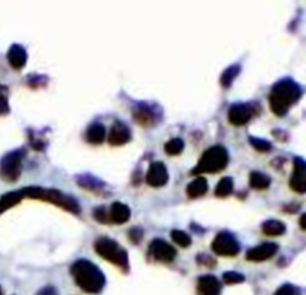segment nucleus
I'll return each instance as SVG.
<instances>
[{"label": "nucleus", "instance_id": "33", "mask_svg": "<svg viewBox=\"0 0 306 295\" xmlns=\"http://www.w3.org/2000/svg\"><path fill=\"white\" fill-rule=\"evenodd\" d=\"M128 237H130V240L133 243H139L141 242V239H142V229L133 228V229L130 231V234H128Z\"/></svg>", "mask_w": 306, "mask_h": 295}, {"label": "nucleus", "instance_id": "3", "mask_svg": "<svg viewBox=\"0 0 306 295\" xmlns=\"http://www.w3.org/2000/svg\"><path fill=\"white\" fill-rule=\"evenodd\" d=\"M23 196L26 198H31V199H42V201H48L54 205H58L67 212H72L78 215L79 213V205L78 202L72 198L67 196L64 193H61L60 190H54V189H42L39 186H28V188L23 189Z\"/></svg>", "mask_w": 306, "mask_h": 295}, {"label": "nucleus", "instance_id": "9", "mask_svg": "<svg viewBox=\"0 0 306 295\" xmlns=\"http://www.w3.org/2000/svg\"><path fill=\"white\" fill-rule=\"evenodd\" d=\"M169 174L163 162H153L147 172V183L153 188H161L167 183Z\"/></svg>", "mask_w": 306, "mask_h": 295}, {"label": "nucleus", "instance_id": "13", "mask_svg": "<svg viewBox=\"0 0 306 295\" xmlns=\"http://www.w3.org/2000/svg\"><path fill=\"white\" fill-rule=\"evenodd\" d=\"M221 294V282L211 274L199 277L197 280V295H220Z\"/></svg>", "mask_w": 306, "mask_h": 295}, {"label": "nucleus", "instance_id": "11", "mask_svg": "<svg viewBox=\"0 0 306 295\" xmlns=\"http://www.w3.org/2000/svg\"><path fill=\"white\" fill-rule=\"evenodd\" d=\"M290 186L297 193H306V162L296 158L294 168L290 179Z\"/></svg>", "mask_w": 306, "mask_h": 295}, {"label": "nucleus", "instance_id": "8", "mask_svg": "<svg viewBox=\"0 0 306 295\" xmlns=\"http://www.w3.org/2000/svg\"><path fill=\"white\" fill-rule=\"evenodd\" d=\"M254 112L251 104H234L229 109V122L233 126H244L253 119Z\"/></svg>", "mask_w": 306, "mask_h": 295}, {"label": "nucleus", "instance_id": "19", "mask_svg": "<svg viewBox=\"0 0 306 295\" xmlns=\"http://www.w3.org/2000/svg\"><path fill=\"white\" fill-rule=\"evenodd\" d=\"M23 198H24V196H23V192H21V190L5 193V195L0 198V215H3V213H5L6 210H9L11 207L17 205Z\"/></svg>", "mask_w": 306, "mask_h": 295}, {"label": "nucleus", "instance_id": "27", "mask_svg": "<svg viewBox=\"0 0 306 295\" xmlns=\"http://www.w3.org/2000/svg\"><path fill=\"white\" fill-rule=\"evenodd\" d=\"M172 240L177 243L181 247H188L191 244V237L184 232V231H179V229H174L172 231Z\"/></svg>", "mask_w": 306, "mask_h": 295}, {"label": "nucleus", "instance_id": "22", "mask_svg": "<svg viewBox=\"0 0 306 295\" xmlns=\"http://www.w3.org/2000/svg\"><path fill=\"white\" fill-rule=\"evenodd\" d=\"M77 182L79 186L88 189V190H93V192H100L106 188L102 182H99L97 179H94L91 175H79V177H77Z\"/></svg>", "mask_w": 306, "mask_h": 295}, {"label": "nucleus", "instance_id": "4", "mask_svg": "<svg viewBox=\"0 0 306 295\" xmlns=\"http://www.w3.org/2000/svg\"><path fill=\"white\" fill-rule=\"evenodd\" d=\"M229 163V153L221 145H214L208 149L202 155L199 163L193 168L191 174H203V172H220Z\"/></svg>", "mask_w": 306, "mask_h": 295}, {"label": "nucleus", "instance_id": "18", "mask_svg": "<svg viewBox=\"0 0 306 295\" xmlns=\"http://www.w3.org/2000/svg\"><path fill=\"white\" fill-rule=\"evenodd\" d=\"M87 141L90 144H102L106 138V129L103 126L102 123H93L90 125V128L87 129Z\"/></svg>", "mask_w": 306, "mask_h": 295}, {"label": "nucleus", "instance_id": "10", "mask_svg": "<svg viewBox=\"0 0 306 295\" xmlns=\"http://www.w3.org/2000/svg\"><path fill=\"white\" fill-rule=\"evenodd\" d=\"M150 250H151L154 258L160 262H172L177 256V250L174 249V246H171L169 243L160 240V239L151 242Z\"/></svg>", "mask_w": 306, "mask_h": 295}, {"label": "nucleus", "instance_id": "31", "mask_svg": "<svg viewBox=\"0 0 306 295\" xmlns=\"http://www.w3.org/2000/svg\"><path fill=\"white\" fill-rule=\"evenodd\" d=\"M275 295H300V291L296 286L287 283V285H282L280 289L275 292Z\"/></svg>", "mask_w": 306, "mask_h": 295}, {"label": "nucleus", "instance_id": "36", "mask_svg": "<svg viewBox=\"0 0 306 295\" xmlns=\"http://www.w3.org/2000/svg\"><path fill=\"white\" fill-rule=\"evenodd\" d=\"M0 295H3V292H2V288H0Z\"/></svg>", "mask_w": 306, "mask_h": 295}, {"label": "nucleus", "instance_id": "24", "mask_svg": "<svg viewBox=\"0 0 306 295\" xmlns=\"http://www.w3.org/2000/svg\"><path fill=\"white\" fill-rule=\"evenodd\" d=\"M239 72H241V66L239 65H231L230 68H227L223 74H221V85L223 87H226V88H229L230 85L233 84V81L234 78L239 75Z\"/></svg>", "mask_w": 306, "mask_h": 295}, {"label": "nucleus", "instance_id": "34", "mask_svg": "<svg viewBox=\"0 0 306 295\" xmlns=\"http://www.w3.org/2000/svg\"><path fill=\"white\" fill-rule=\"evenodd\" d=\"M36 295H58L57 292V289L55 288H52V286H47V288H42L39 292Z\"/></svg>", "mask_w": 306, "mask_h": 295}, {"label": "nucleus", "instance_id": "14", "mask_svg": "<svg viewBox=\"0 0 306 295\" xmlns=\"http://www.w3.org/2000/svg\"><path fill=\"white\" fill-rule=\"evenodd\" d=\"M131 138L130 134V129L127 128V125H124L123 122H115L112 125V129H111V134H109V144L117 147V145H124L127 144Z\"/></svg>", "mask_w": 306, "mask_h": 295}, {"label": "nucleus", "instance_id": "5", "mask_svg": "<svg viewBox=\"0 0 306 295\" xmlns=\"http://www.w3.org/2000/svg\"><path fill=\"white\" fill-rule=\"evenodd\" d=\"M94 249L96 252L105 258L106 261L118 266L120 269H123L124 271L128 270V256L127 252L124 249L120 247V244L111 239H106V237H102L99 239L96 244H94Z\"/></svg>", "mask_w": 306, "mask_h": 295}, {"label": "nucleus", "instance_id": "26", "mask_svg": "<svg viewBox=\"0 0 306 295\" xmlns=\"http://www.w3.org/2000/svg\"><path fill=\"white\" fill-rule=\"evenodd\" d=\"M164 149H166V153L171 155V156L181 155L182 150H184V141H182L181 138H172L171 141L166 142Z\"/></svg>", "mask_w": 306, "mask_h": 295}, {"label": "nucleus", "instance_id": "29", "mask_svg": "<svg viewBox=\"0 0 306 295\" xmlns=\"http://www.w3.org/2000/svg\"><path fill=\"white\" fill-rule=\"evenodd\" d=\"M223 280L226 285H234V283H242L245 282V276L236 271H227L223 274Z\"/></svg>", "mask_w": 306, "mask_h": 295}, {"label": "nucleus", "instance_id": "35", "mask_svg": "<svg viewBox=\"0 0 306 295\" xmlns=\"http://www.w3.org/2000/svg\"><path fill=\"white\" fill-rule=\"evenodd\" d=\"M300 228L306 229V213L300 217Z\"/></svg>", "mask_w": 306, "mask_h": 295}, {"label": "nucleus", "instance_id": "1", "mask_svg": "<svg viewBox=\"0 0 306 295\" xmlns=\"http://www.w3.org/2000/svg\"><path fill=\"white\" fill-rule=\"evenodd\" d=\"M302 96V87L290 78L281 80L272 87L270 96H269V104L270 109L277 115H285L288 109L293 107Z\"/></svg>", "mask_w": 306, "mask_h": 295}, {"label": "nucleus", "instance_id": "2", "mask_svg": "<svg viewBox=\"0 0 306 295\" xmlns=\"http://www.w3.org/2000/svg\"><path fill=\"white\" fill-rule=\"evenodd\" d=\"M71 273H72L78 286L88 294H99L105 288V283H106L105 274L97 266H94L93 262H90L87 259L77 261L72 266Z\"/></svg>", "mask_w": 306, "mask_h": 295}, {"label": "nucleus", "instance_id": "25", "mask_svg": "<svg viewBox=\"0 0 306 295\" xmlns=\"http://www.w3.org/2000/svg\"><path fill=\"white\" fill-rule=\"evenodd\" d=\"M233 192V180L230 177H224L220 180V183L217 185L215 189V195L220 196V198H226L229 196L230 193Z\"/></svg>", "mask_w": 306, "mask_h": 295}, {"label": "nucleus", "instance_id": "7", "mask_svg": "<svg viewBox=\"0 0 306 295\" xmlns=\"http://www.w3.org/2000/svg\"><path fill=\"white\" fill-rule=\"evenodd\" d=\"M212 250L220 256H236L241 250V246L234 235L223 231L218 232L215 240L212 242Z\"/></svg>", "mask_w": 306, "mask_h": 295}, {"label": "nucleus", "instance_id": "16", "mask_svg": "<svg viewBox=\"0 0 306 295\" xmlns=\"http://www.w3.org/2000/svg\"><path fill=\"white\" fill-rule=\"evenodd\" d=\"M109 219H111L114 223L123 225V223H126L128 219H130V209H128L126 204H123V202H114V204L111 205Z\"/></svg>", "mask_w": 306, "mask_h": 295}, {"label": "nucleus", "instance_id": "21", "mask_svg": "<svg viewBox=\"0 0 306 295\" xmlns=\"http://www.w3.org/2000/svg\"><path fill=\"white\" fill-rule=\"evenodd\" d=\"M261 229L266 235L277 237V235H282L285 232V225L280 220H266L261 225Z\"/></svg>", "mask_w": 306, "mask_h": 295}, {"label": "nucleus", "instance_id": "32", "mask_svg": "<svg viewBox=\"0 0 306 295\" xmlns=\"http://www.w3.org/2000/svg\"><path fill=\"white\" fill-rule=\"evenodd\" d=\"M94 219L97 220V222H100V223H108L109 222V216L106 215V212H105V209L103 207H97L96 210H94Z\"/></svg>", "mask_w": 306, "mask_h": 295}, {"label": "nucleus", "instance_id": "15", "mask_svg": "<svg viewBox=\"0 0 306 295\" xmlns=\"http://www.w3.org/2000/svg\"><path fill=\"white\" fill-rule=\"evenodd\" d=\"M8 62L14 69H23L27 63V53L24 47L14 44L8 51Z\"/></svg>", "mask_w": 306, "mask_h": 295}, {"label": "nucleus", "instance_id": "20", "mask_svg": "<svg viewBox=\"0 0 306 295\" xmlns=\"http://www.w3.org/2000/svg\"><path fill=\"white\" fill-rule=\"evenodd\" d=\"M208 192V182L203 177H197L196 180H193L188 186H187V195L190 198H199L203 196Z\"/></svg>", "mask_w": 306, "mask_h": 295}, {"label": "nucleus", "instance_id": "6", "mask_svg": "<svg viewBox=\"0 0 306 295\" xmlns=\"http://www.w3.org/2000/svg\"><path fill=\"white\" fill-rule=\"evenodd\" d=\"M24 156H26V150L23 149L6 153L0 161V179L8 183L17 182L21 174Z\"/></svg>", "mask_w": 306, "mask_h": 295}, {"label": "nucleus", "instance_id": "30", "mask_svg": "<svg viewBox=\"0 0 306 295\" xmlns=\"http://www.w3.org/2000/svg\"><path fill=\"white\" fill-rule=\"evenodd\" d=\"M6 88L0 85V115H6L9 112V104H8V95L5 92Z\"/></svg>", "mask_w": 306, "mask_h": 295}, {"label": "nucleus", "instance_id": "12", "mask_svg": "<svg viewBox=\"0 0 306 295\" xmlns=\"http://www.w3.org/2000/svg\"><path fill=\"white\" fill-rule=\"evenodd\" d=\"M278 252V246L275 243H263L260 246H255L247 252V259L253 262L267 261Z\"/></svg>", "mask_w": 306, "mask_h": 295}, {"label": "nucleus", "instance_id": "17", "mask_svg": "<svg viewBox=\"0 0 306 295\" xmlns=\"http://www.w3.org/2000/svg\"><path fill=\"white\" fill-rule=\"evenodd\" d=\"M133 117L136 119L138 123H142V125H154L157 122L154 119L155 117L154 111L148 105H138L133 111Z\"/></svg>", "mask_w": 306, "mask_h": 295}, {"label": "nucleus", "instance_id": "23", "mask_svg": "<svg viewBox=\"0 0 306 295\" xmlns=\"http://www.w3.org/2000/svg\"><path fill=\"white\" fill-rule=\"evenodd\" d=\"M250 185H251V188L258 189V190L267 189L269 188V185H270V177L266 175L264 172L254 171V172H251V175H250Z\"/></svg>", "mask_w": 306, "mask_h": 295}, {"label": "nucleus", "instance_id": "28", "mask_svg": "<svg viewBox=\"0 0 306 295\" xmlns=\"http://www.w3.org/2000/svg\"><path fill=\"white\" fill-rule=\"evenodd\" d=\"M250 144L254 147L257 152H261V153H266L272 149V144L266 139H261V138H255V136H250Z\"/></svg>", "mask_w": 306, "mask_h": 295}]
</instances>
